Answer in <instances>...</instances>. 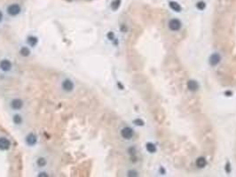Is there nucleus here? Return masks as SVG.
I'll use <instances>...</instances> for the list:
<instances>
[{
    "instance_id": "obj_1",
    "label": "nucleus",
    "mask_w": 236,
    "mask_h": 177,
    "mask_svg": "<svg viewBox=\"0 0 236 177\" xmlns=\"http://www.w3.org/2000/svg\"><path fill=\"white\" fill-rule=\"evenodd\" d=\"M7 12L10 14L11 16H15L21 12V7L17 4H13V5H9V7L7 8Z\"/></svg>"
},
{
    "instance_id": "obj_2",
    "label": "nucleus",
    "mask_w": 236,
    "mask_h": 177,
    "mask_svg": "<svg viewBox=\"0 0 236 177\" xmlns=\"http://www.w3.org/2000/svg\"><path fill=\"white\" fill-rule=\"evenodd\" d=\"M169 28L172 31H178L181 28V22L177 19H172L169 22Z\"/></svg>"
},
{
    "instance_id": "obj_3",
    "label": "nucleus",
    "mask_w": 236,
    "mask_h": 177,
    "mask_svg": "<svg viewBox=\"0 0 236 177\" xmlns=\"http://www.w3.org/2000/svg\"><path fill=\"white\" fill-rule=\"evenodd\" d=\"M121 135H122V136L124 139H131L133 136V130L131 128H129V127H126V128L122 129Z\"/></svg>"
},
{
    "instance_id": "obj_4",
    "label": "nucleus",
    "mask_w": 236,
    "mask_h": 177,
    "mask_svg": "<svg viewBox=\"0 0 236 177\" xmlns=\"http://www.w3.org/2000/svg\"><path fill=\"white\" fill-rule=\"evenodd\" d=\"M220 60H221L220 55L217 54V53H214V54H212L211 56L210 57L209 62H210V64L212 67H214V66H217V64L220 62Z\"/></svg>"
},
{
    "instance_id": "obj_5",
    "label": "nucleus",
    "mask_w": 236,
    "mask_h": 177,
    "mask_svg": "<svg viewBox=\"0 0 236 177\" xmlns=\"http://www.w3.org/2000/svg\"><path fill=\"white\" fill-rule=\"evenodd\" d=\"M11 145V143L8 139L5 138V137H1L0 138V150L2 151H6L9 149Z\"/></svg>"
},
{
    "instance_id": "obj_6",
    "label": "nucleus",
    "mask_w": 236,
    "mask_h": 177,
    "mask_svg": "<svg viewBox=\"0 0 236 177\" xmlns=\"http://www.w3.org/2000/svg\"><path fill=\"white\" fill-rule=\"evenodd\" d=\"M0 68L3 71H5V72H7V71L11 70V68H12V63L8 60H2L0 62Z\"/></svg>"
},
{
    "instance_id": "obj_7",
    "label": "nucleus",
    "mask_w": 236,
    "mask_h": 177,
    "mask_svg": "<svg viewBox=\"0 0 236 177\" xmlns=\"http://www.w3.org/2000/svg\"><path fill=\"white\" fill-rule=\"evenodd\" d=\"M22 105H23L22 101L21 99H19V98H15V99H13L11 102V107L12 109H14V110H20L22 107Z\"/></svg>"
},
{
    "instance_id": "obj_8",
    "label": "nucleus",
    "mask_w": 236,
    "mask_h": 177,
    "mask_svg": "<svg viewBox=\"0 0 236 177\" xmlns=\"http://www.w3.org/2000/svg\"><path fill=\"white\" fill-rule=\"evenodd\" d=\"M62 88L64 90L66 91H71L72 89H74V83L72 81L70 80H65L64 82L62 83Z\"/></svg>"
},
{
    "instance_id": "obj_9",
    "label": "nucleus",
    "mask_w": 236,
    "mask_h": 177,
    "mask_svg": "<svg viewBox=\"0 0 236 177\" xmlns=\"http://www.w3.org/2000/svg\"><path fill=\"white\" fill-rule=\"evenodd\" d=\"M26 143L28 145H34L37 143V136L33 133L28 134L26 137Z\"/></svg>"
},
{
    "instance_id": "obj_10",
    "label": "nucleus",
    "mask_w": 236,
    "mask_h": 177,
    "mask_svg": "<svg viewBox=\"0 0 236 177\" xmlns=\"http://www.w3.org/2000/svg\"><path fill=\"white\" fill-rule=\"evenodd\" d=\"M187 88L190 89L191 91H195L199 89V84L195 81H189L187 83Z\"/></svg>"
},
{
    "instance_id": "obj_11",
    "label": "nucleus",
    "mask_w": 236,
    "mask_h": 177,
    "mask_svg": "<svg viewBox=\"0 0 236 177\" xmlns=\"http://www.w3.org/2000/svg\"><path fill=\"white\" fill-rule=\"evenodd\" d=\"M169 5H170V7L172 9L173 11H175V12H180L181 11V6L179 5V4H178L177 2L175 1H170V3H169Z\"/></svg>"
},
{
    "instance_id": "obj_12",
    "label": "nucleus",
    "mask_w": 236,
    "mask_h": 177,
    "mask_svg": "<svg viewBox=\"0 0 236 177\" xmlns=\"http://www.w3.org/2000/svg\"><path fill=\"white\" fill-rule=\"evenodd\" d=\"M206 164H207L206 160H205V158H202V157H201V158H199L196 160V166H197L198 167H200V168L204 167L205 166H206Z\"/></svg>"
},
{
    "instance_id": "obj_13",
    "label": "nucleus",
    "mask_w": 236,
    "mask_h": 177,
    "mask_svg": "<svg viewBox=\"0 0 236 177\" xmlns=\"http://www.w3.org/2000/svg\"><path fill=\"white\" fill-rule=\"evenodd\" d=\"M146 147H147V151H148V152H151V153H154L156 151V147L154 144H151V143H148V144H147V145H146Z\"/></svg>"
},
{
    "instance_id": "obj_14",
    "label": "nucleus",
    "mask_w": 236,
    "mask_h": 177,
    "mask_svg": "<svg viewBox=\"0 0 236 177\" xmlns=\"http://www.w3.org/2000/svg\"><path fill=\"white\" fill-rule=\"evenodd\" d=\"M28 44H29L30 46L34 47V46L37 44V38L35 36H29L28 38Z\"/></svg>"
},
{
    "instance_id": "obj_15",
    "label": "nucleus",
    "mask_w": 236,
    "mask_h": 177,
    "mask_svg": "<svg viewBox=\"0 0 236 177\" xmlns=\"http://www.w3.org/2000/svg\"><path fill=\"white\" fill-rule=\"evenodd\" d=\"M20 53H21L23 57H28V55H29L30 51H29V50L28 49V47H22L21 49V51H20Z\"/></svg>"
},
{
    "instance_id": "obj_16",
    "label": "nucleus",
    "mask_w": 236,
    "mask_h": 177,
    "mask_svg": "<svg viewBox=\"0 0 236 177\" xmlns=\"http://www.w3.org/2000/svg\"><path fill=\"white\" fill-rule=\"evenodd\" d=\"M120 5H121V0H114V1L112 2V5H111V8L116 11L119 8Z\"/></svg>"
},
{
    "instance_id": "obj_17",
    "label": "nucleus",
    "mask_w": 236,
    "mask_h": 177,
    "mask_svg": "<svg viewBox=\"0 0 236 177\" xmlns=\"http://www.w3.org/2000/svg\"><path fill=\"white\" fill-rule=\"evenodd\" d=\"M37 163L39 167H44V166L46 165V160L44 158H39L38 160H37Z\"/></svg>"
},
{
    "instance_id": "obj_18",
    "label": "nucleus",
    "mask_w": 236,
    "mask_h": 177,
    "mask_svg": "<svg viewBox=\"0 0 236 177\" xmlns=\"http://www.w3.org/2000/svg\"><path fill=\"white\" fill-rule=\"evenodd\" d=\"M196 7H197L199 10H204L205 7H206V4L204 3V2L201 1V2H198L197 4H196Z\"/></svg>"
},
{
    "instance_id": "obj_19",
    "label": "nucleus",
    "mask_w": 236,
    "mask_h": 177,
    "mask_svg": "<svg viewBox=\"0 0 236 177\" xmlns=\"http://www.w3.org/2000/svg\"><path fill=\"white\" fill-rule=\"evenodd\" d=\"M21 121H22V119H21V117L20 115H15L13 117V122L15 124H21Z\"/></svg>"
},
{
    "instance_id": "obj_20",
    "label": "nucleus",
    "mask_w": 236,
    "mask_h": 177,
    "mask_svg": "<svg viewBox=\"0 0 236 177\" xmlns=\"http://www.w3.org/2000/svg\"><path fill=\"white\" fill-rule=\"evenodd\" d=\"M134 124H136V125H138V126H143L144 125V121H142V120H140V119H137V120H135L134 121Z\"/></svg>"
},
{
    "instance_id": "obj_21",
    "label": "nucleus",
    "mask_w": 236,
    "mask_h": 177,
    "mask_svg": "<svg viewBox=\"0 0 236 177\" xmlns=\"http://www.w3.org/2000/svg\"><path fill=\"white\" fill-rule=\"evenodd\" d=\"M107 36H108V38L110 39V40H112V39L114 38V34H113L112 32H110V33H108V35H107Z\"/></svg>"
},
{
    "instance_id": "obj_22",
    "label": "nucleus",
    "mask_w": 236,
    "mask_h": 177,
    "mask_svg": "<svg viewBox=\"0 0 236 177\" xmlns=\"http://www.w3.org/2000/svg\"><path fill=\"white\" fill-rule=\"evenodd\" d=\"M226 172H227V173H229V172H230V165H229V163H227V164H226Z\"/></svg>"
},
{
    "instance_id": "obj_23",
    "label": "nucleus",
    "mask_w": 236,
    "mask_h": 177,
    "mask_svg": "<svg viewBox=\"0 0 236 177\" xmlns=\"http://www.w3.org/2000/svg\"><path fill=\"white\" fill-rule=\"evenodd\" d=\"M129 175H137V173L136 172H133V171H131V172H129Z\"/></svg>"
},
{
    "instance_id": "obj_24",
    "label": "nucleus",
    "mask_w": 236,
    "mask_h": 177,
    "mask_svg": "<svg viewBox=\"0 0 236 177\" xmlns=\"http://www.w3.org/2000/svg\"><path fill=\"white\" fill-rule=\"evenodd\" d=\"M226 95H227V96H231V95H232V92H231V91H226Z\"/></svg>"
},
{
    "instance_id": "obj_25",
    "label": "nucleus",
    "mask_w": 236,
    "mask_h": 177,
    "mask_svg": "<svg viewBox=\"0 0 236 177\" xmlns=\"http://www.w3.org/2000/svg\"><path fill=\"white\" fill-rule=\"evenodd\" d=\"M2 19H3V13H2V12H0V21H1Z\"/></svg>"
},
{
    "instance_id": "obj_26",
    "label": "nucleus",
    "mask_w": 236,
    "mask_h": 177,
    "mask_svg": "<svg viewBox=\"0 0 236 177\" xmlns=\"http://www.w3.org/2000/svg\"><path fill=\"white\" fill-rule=\"evenodd\" d=\"M45 173H41V174H39V176H47V174H44Z\"/></svg>"
}]
</instances>
